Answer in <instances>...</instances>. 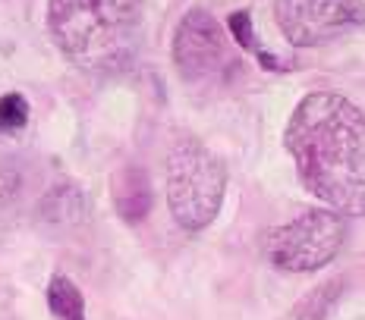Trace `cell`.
<instances>
[{"instance_id": "4", "label": "cell", "mask_w": 365, "mask_h": 320, "mask_svg": "<svg viewBox=\"0 0 365 320\" xmlns=\"http://www.w3.org/2000/svg\"><path fill=\"white\" fill-rule=\"evenodd\" d=\"M346 242V220L337 210H306L264 235V257L287 273L322 270Z\"/></svg>"}, {"instance_id": "2", "label": "cell", "mask_w": 365, "mask_h": 320, "mask_svg": "<svg viewBox=\"0 0 365 320\" xmlns=\"http://www.w3.org/2000/svg\"><path fill=\"white\" fill-rule=\"evenodd\" d=\"M145 0H48L51 38L82 73L110 75L139 50Z\"/></svg>"}, {"instance_id": "3", "label": "cell", "mask_w": 365, "mask_h": 320, "mask_svg": "<svg viewBox=\"0 0 365 320\" xmlns=\"http://www.w3.org/2000/svg\"><path fill=\"white\" fill-rule=\"evenodd\" d=\"M227 192V166L202 142L180 139L167 154V208L186 233L215 223Z\"/></svg>"}, {"instance_id": "1", "label": "cell", "mask_w": 365, "mask_h": 320, "mask_svg": "<svg viewBox=\"0 0 365 320\" xmlns=\"http://www.w3.org/2000/svg\"><path fill=\"white\" fill-rule=\"evenodd\" d=\"M302 188L344 217H365V113L337 91H312L284 132Z\"/></svg>"}, {"instance_id": "11", "label": "cell", "mask_w": 365, "mask_h": 320, "mask_svg": "<svg viewBox=\"0 0 365 320\" xmlns=\"http://www.w3.org/2000/svg\"><path fill=\"white\" fill-rule=\"evenodd\" d=\"M73 320H86V314H79V317H73Z\"/></svg>"}, {"instance_id": "6", "label": "cell", "mask_w": 365, "mask_h": 320, "mask_svg": "<svg viewBox=\"0 0 365 320\" xmlns=\"http://www.w3.org/2000/svg\"><path fill=\"white\" fill-rule=\"evenodd\" d=\"M173 63L186 82L215 79L230 66V41L208 10H189L173 32Z\"/></svg>"}, {"instance_id": "9", "label": "cell", "mask_w": 365, "mask_h": 320, "mask_svg": "<svg viewBox=\"0 0 365 320\" xmlns=\"http://www.w3.org/2000/svg\"><path fill=\"white\" fill-rule=\"evenodd\" d=\"M29 123V104L22 95H4L0 97V129L4 132H16Z\"/></svg>"}, {"instance_id": "8", "label": "cell", "mask_w": 365, "mask_h": 320, "mask_svg": "<svg viewBox=\"0 0 365 320\" xmlns=\"http://www.w3.org/2000/svg\"><path fill=\"white\" fill-rule=\"evenodd\" d=\"M48 304H51V311L60 317V320H73V317H79V314H86V302H82V292L76 289L73 279H66V277H57L51 279V286H48Z\"/></svg>"}, {"instance_id": "7", "label": "cell", "mask_w": 365, "mask_h": 320, "mask_svg": "<svg viewBox=\"0 0 365 320\" xmlns=\"http://www.w3.org/2000/svg\"><path fill=\"white\" fill-rule=\"evenodd\" d=\"M148 208H151V186H148L145 173L129 166L123 176H120V186H117L120 217H126L129 223H139V220L148 213Z\"/></svg>"}, {"instance_id": "5", "label": "cell", "mask_w": 365, "mask_h": 320, "mask_svg": "<svg viewBox=\"0 0 365 320\" xmlns=\"http://www.w3.org/2000/svg\"><path fill=\"white\" fill-rule=\"evenodd\" d=\"M277 28L293 48H318L365 28L362 0H277Z\"/></svg>"}, {"instance_id": "10", "label": "cell", "mask_w": 365, "mask_h": 320, "mask_svg": "<svg viewBox=\"0 0 365 320\" xmlns=\"http://www.w3.org/2000/svg\"><path fill=\"white\" fill-rule=\"evenodd\" d=\"M230 28H233V35H237V41L242 44V48H249V50H255L258 57H264V50L255 44V35H252V22H249V13H233L230 16ZM268 60V57H264ZM268 63H274V60H268Z\"/></svg>"}]
</instances>
